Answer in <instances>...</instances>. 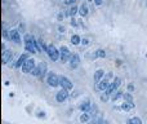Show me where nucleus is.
Instances as JSON below:
<instances>
[{
	"label": "nucleus",
	"instance_id": "1",
	"mask_svg": "<svg viewBox=\"0 0 147 124\" xmlns=\"http://www.w3.org/2000/svg\"><path fill=\"white\" fill-rule=\"evenodd\" d=\"M112 80H114V74L112 73H107V74L105 73V76L102 78V80L97 84V89L101 91V92H105L107 88H109L110 83H111Z\"/></svg>",
	"mask_w": 147,
	"mask_h": 124
},
{
	"label": "nucleus",
	"instance_id": "2",
	"mask_svg": "<svg viewBox=\"0 0 147 124\" xmlns=\"http://www.w3.org/2000/svg\"><path fill=\"white\" fill-rule=\"evenodd\" d=\"M121 81H123V80H121V78H119V76L114 78V80H112L111 83H110L109 88H107L106 91H105V93H106L109 97H111L112 94H114L115 92H116L117 89H119V87L121 85Z\"/></svg>",
	"mask_w": 147,
	"mask_h": 124
},
{
	"label": "nucleus",
	"instance_id": "3",
	"mask_svg": "<svg viewBox=\"0 0 147 124\" xmlns=\"http://www.w3.org/2000/svg\"><path fill=\"white\" fill-rule=\"evenodd\" d=\"M47 73V63L45 62H40L39 65L35 66L32 71H31V75L36 76V78H43Z\"/></svg>",
	"mask_w": 147,
	"mask_h": 124
},
{
	"label": "nucleus",
	"instance_id": "4",
	"mask_svg": "<svg viewBox=\"0 0 147 124\" xmlns=\"http://www.w3.org/2000/svg\"><path fill=\"white\" fill-rule=\"evenodd\" d=\"M47 84H48L49 87H52V88H57V87H59V76L57 75L56 73H48V75H47Z\"/></svg>",
	"mask_w": 147,
	"mask_h": 124
},
{
	"label": "nucleus",
	"instance_id": "5",
	"mask_svg": "<svg viewBox=\"0 0 147 124\" xmlns=\"http://www.w3.org/2000/svg\"><path fill=\"white\" fill-rule=\"evenodd\" d=\"M71 52H70V49L67 48L66 45H62L61 48H59V60H61L62 63H67L70 60V57H71Z\"/></svg>",
	"mask_w": 147,
	"mask_h": 124
},
{
	"label": "nucleus",
	"instance_id": "6",
	"mask_svg": "<svg viewBox=\"0 0 147 124\" xmlns=\"http://www.w3.org/2000/svg\"><path fill=\"white\" fill-rule=\"evenodd\" d=\"M35 66H36V62H35V60L34 58H27L25 61V63L22 65V73H25V74H31V71L35 68Z\"/></svg>",
	"mask_w": 147,
	"mask_h": 124
},
{
	"label": "nucleus",
	"instance_id": "7",
	"mask_svg": "<svg viewBox=\"0 0 147 124\" xmlns=\"http://www.w3.org/2000/svg\"><path fill=\"white\" fill-rule=\"evenodd\" d=\"M47 54H48V57L52 60V61H58L59 60V49H57L56 47L53 45V44H51V45H48V51H47Z\"/></svg>",
	"mask_w": 147,
	"mask_h": 124
},
{
	"label": "nucleus",
	"instance_id": "8",
	"mask_svg": "<svg viewBox=\"0 0 147 124\" xmlns=\"http://www.w3.org/2000/svg\"><path fill=\"white\" fill-rule=\"evenodd\" d=\"M59 85L62 87V89H66L67 92L69 91H71V89H74V84H72V81L70 80L67 76H59Z\"/></svg>",
	"mask_w": 147,
	"mask_h": 124
},
{
	"label": "nucleus",
	"instance_id": "9",
	"mask_svg": "<svg viewBox=\"0 0 147 124\" xmlns=\"http://www.w3.org/2000/svg\"><path fill=\"white\" fill-rule=\"evenodd\" d=\"M8 36H9V39L13 41V43L21 44V34H20V31H18L17 28H13V30H10L9 34H8Z\"/></svg>",
	"mask_w": 147,
	"mask_h": 124
},
{
	"label": "nucleus",
	"instance_id": "10",
	"mask_svg": "<svg viewBox=\"0 0 147 124\" xmlns=\"http://www.w3.org/2000/svg\"><path fill=\"white\" fill-rule=\"evenodd\" d=\"M67 98H69V92H67L66 89H61V91H58L56 93V101L58 102V104L65 102Z\"/></svg>",
	"mask_w": 147,
	"mask_h": 124
},
{
	"label": "nucleus",
	"instance_id": "11",
	"mask_svg": "<svg viewBox=\"0 0 147 124\" xmlns=\"http://www.w3.org/2000/svg\"><path fill=\"white\" fill-rule=\"evenodd\" d=\"M80 65V57H79V54H71V57H70L69 60V67L74 70V68H76L78 66Z\"/></svg>",
	"mask_w": 147,
	"mask_h": 124
},
{
	"label": "nucleus",
	"instance_id": "12",
	"mask_svg": "<svg viewBox=\"0 0 147 124\" xmlns=\"http://www.w3.org/2000/svg\"><path fill=\"white\" fill-rule=\"evenodd\" d=\"M88 57H90V58H105L106 57V52H105V49H97L96 52H94L93 54H90V56H88Z\"/></svg>",
	"mask_w": 147,
	"mask_h": 124
},
{
	"label": "nucleus",
	"instance_id": "13",
	"mask_svg": "<svg viewBox=\"0 0 147 124\" xmlns=\"http://www.w3.org/2000/svg\"><path fill=\"white\" fill-rule=\"evenodd\" d=\"M90 106H92L90 101H89V100H85L84 102H81V104L79 105V109H80L81 112H88L89 109H90Z\"/></svg>",
	"mask_w": 147,
	"mask_h": 124
},
{
	"label": "nucleus",
	"instance_id": "14",
	"mask_svg": "<svg viewBox=\"0 0 147 124\" xmlns=\"http://www.w3.org/2000/svg\"><path fill=\"white\" fill-rule=\"evenodd\" d=\"M28 58V56H27V53H23V54H21L20 56V58L17 60V62L14 63V67L16 68H20V67H22V65L25 63V61Z\"/></svg>",
	"mask_w": 147,
	"mask_h": 124
},
{
	"label": "nucleus",
	"instance_id": "15",
	"mask_svg": "<svg viewBox=\"0 0 147 124\" xmlns=\"http://www.w3.org/2000/svg\"><path fill=\"white\" fill-rule=\"evenodd\" d=\"M103 76H105V71L102 70V68H99V70H97L96 73H94V83H96V85L102 80Z\"/></svg>",
	"mask_w": 147,
	"mask_h": 124
},
{
	"label": "nucleus",
	"instance_id": "16",
	"mask_svg": "<svg viewBox=\"0 0 147 124\" xmlns=\"http://www.w3.org/2000/svg\"><path fill=\"white\" fill-rule=\"evenodd\" d=\"M88 12H89V8H88V5L85 4V3H83V4L79 7V10H78V13L81 16V17H85L86 14H88Z\"/></svg>",
	"mask_w": 147,
	"mask_h": 124
},
{
	"label": "nucleus",
	"instance_id": "17",
	"mask_svg": "<svg viewBox=\"0 0 147 124\" xmlns=\"http://www.w3.org/2000/svg\"><path fill=\"white\" fill-rule=\"evenodd\" d=\"M134 102H123L121 104V106H120V109L121 110H124V111H130L132 109H134Z\"/></svg>",
	"mask_w": 147,
	"mask_h": 124
},
{
	"label": "nucleus",
	"instance_id": "18",
	"mask_svg": "<svg viewBox=\"0 0 147 124\" xmlns=\"http://www.w3.org/2000/svg\"><path fill=\"white\" fill-rule=\"evenodd\" d=\"M123 96H124V92H123V91H120V89H117V91L115 92V93L111 96V101H112V102H116V101H119L120 98H123Z\"/></svg>",
	"mask_w": 147,
	"mask_h": 124
},
{
	"label": "nucleus",
	"instance_id": "19",
	"mask_svg": "<svg viewBox=\"0 0 147 124\" xmlns=\"http://www.w3.org/2000/svg\"><path fill=\"white\" fill-rule=\"evenodd\" d=\"M90 115L88 114V112H81V115H80V118H79V120H80V123H88V122H90Z\"/></svg>",
	"mask_w": 147,
	"mask_h": 124
},
{
	"label": "nucleus",
	"instance_id": "20",
	"mask_svg": "<svg viewBox=\"0 0 147 124\" xmlns=\"http://www.w3.org/2000/svg\"><path fill=\"white\" fill-rule=\"evenodd\" d=\"M25 51L27 52V53H38L35 49V47H34V43H27L25 44Z\"/></svg>",
	"mask_w": 147,
	"mask_h": 124
},
{
	"label": "nucleus",
	"instance_id": "21",
	"mask_svg": "<svg viewBox=\"0 0 147 124\" xmlns=\"http://www.w3.org/2000/svg\"><path fill=\"white\" fill-rule=\"evenodd\" d=\"M81 41V38L79 35H76V34H74V35L71 36V43L74 44V45H79Z\"/></svg>",
	"mask_w": 147,
	"mask_h": 124
},
{
	"label": "nucleus",
	"instance_id": "22",
	"mask_svg": "<svg viewBox=\"0 0 147 124\" xmlns=\"http://www.w3.org/2000/svg\"><path fill=\"white\" fill-rule=\"evenodd\" d=\"M102 122H103V118H102L101 115H97V117L90 119V124H101Z\"/></svg>",
	"mask_w": 147,
	"mask_h": 124
},
{
	"label": "nucleus",
	"instance_id": "23",
	"mask_svg": "<svg viewBox=\"0 0 147 124\" xmlns=\"http://www.w3.org/2000/svg\"><path fill=\"white\" fill-rule=\"evenodd\" d=\"M123 98H124V101H125V102H134V101H133V96H132V93H129V92L124 93Z\"/></svg>",
	"mask_w": 147,
	"mask_h": 124
},
{
	"label": "nucleus",
	"instance_id": "24",
	"mask_svg": "<svg viewBox=\"0 0 147 124\" xmlns=\"http://www.w3.org/2000/svg\"><path fill=\"white\" fill-rule=\"evenodd\" d=\"M34 40V36L30 35V34H25V36H23V41H25V44L27 43H32Z\"/></svg>",
	"mask_w": 147,
	"mask_h": 124
},
{
	"label": "nucleus",
	"instance_id": "25",
	"mask_svg": "<svg viewBox=\"0 0 147 124\" xmlns=\"http://www.w3.org/2000/svg\"><path fill=\"white\" fill-rule=\"evenodd\" d=\"M78 10H79V8L76 7V5H72V7L70 8V10H69V14L71 16V17H74V16L78 13Z\"/></svg>",
	"mask_w": 147,
	"mask_h": 124
},
{
	"label": "nucleus",
	"instance_id": "26",
	"mask_svg": "<svg viewBox=\"0 0 147 124\" xmlns=\"http://www.w3.org/2000/svg\"><path fill=\"white\" fill-rule=\"evenodd\" d=\"M12 57H13V53H10L9 51L5 52V54H4V62H9V61H12Z\"/></svg>",
	"mask_w": 147,
	"mask_h": 124
},
{
	"label": "nucleus",
	"instance_id": "27",
	"mask_svg": "<svg viewBox=\"0 0 147 124\" xmlns=\"http://www.w3.org/2000/svg\"><path fill=\"white\" fill-rule=\"evenodd\" d=\"M132 123L133 124H142V120H141L138 117H133L132 118Z\"/></svg>",
	"mask_w": 147,
	"mask_h": 124
},
{
	"label": "nucleus",
	"instance_id": "28",
	"mask_svg": "<svg viewBox=\"0 0 147 124\" xmlns=\"http://www.w3.org/2000/svg\"><path fill=\"white\" fill-rule=\"evenodd\" d=\"M134 84L133 83H129L128 84V92H129V93H134Z\"/></svg>",
	"mask_w": 147,
	"mask_h": 124
},
{
	"label": "nucleus",
	"instance_id": "29",
	"mask_svg": "<svg viewBox=\"0 0 147 124\" xmlns=\"http://www.w3.org/2000/svg\"><path fill=\"white\" fill-rule=\"evenodd\" d=\"M80 43L83 44V45H89V39H88V38H83Z\"/></svg>",
	"mask_w": 147,
	"mask_h": 124
},
{
	"label": "nucleus",
	"instance_id": "30",
	"mask_svg": "<svg viewBox=\"0 0 147 124\" xmlns=\"http://www.w3.org/2000/svg\"><path fill=\"white\" fill-rule=\"evenodd\" d=\"M109 98H110V97H109V96H107V94H106V93H105V92H103V94H101V100H102V101H103V102L109 101Z\"/></svg>",
	"mask_w": 147,
	"mask_h": 124
},
{
	"label": "nucleus",
	"instance_id": "31",
	"mask_svg": "<svg viewBox=\"0 0 147 124\" xmlns=\"http://www.w3.org/2000/svg\"><path fill=\"white\" fill-rule=\"evenodd\" d=\"M36 117H38V118H43V119H44V118L47 117V115H45V111H38Z\"/></svg>",
	"mask_w": 147,
	"mask_h": 124
},
{
	"label": "nucleus",
	"instance_id": "32",
	"mask_svg": "<svg viewBox=\"0 0 147 124\" xmlns=\"http://www.w3.org/2000/svg\"><path fill=\"white\" fill-rule=\"evenodd\" d=\"M94 1V4L97 5V7H101L102 4H103V0H93Z\"/></svg>",
	"mask_w": 147,
	"mask_h": 124
},
{
	"label": "nucleus",
	"instance_id": "33",
	"mask_svg": "<svg viewBox=\"0 0 147 124\" xmlns=\"http://www.w3.org/2000/svg\"><path fill=\"white\" fill-rule=\"evenodd\" d=\"M18 31H21V33H25V25L23 23H20V28H18Z\"/></svg>",
	"mask_w": 147,
	"mask_h": 124
},
{
	"label": "nucleus",
	"instance_id": "34",
	"mask_svg": "<svg viewBox=\"0 0 147 124\" xmlns=\"http://www.w3.org/2000/svg\"><path fill=\"white\" fill-rule=\"evenodd\" d=\"M71 26H74V27H78V22H76V20L75 18H71Z\"/></svg>",
	"mask_w": 147,
	"mask_h": 124
},
{
	"label": "nucleus",
	"instance_id": "35",
	"mask_svg": "<svg viewBox=\"0 0 147 124\" xmlns=\"http://www.w3.org/2000/svg\"><path fill=\"white\" fill-rule=\"evenodd\" d=\"M65 31H66V28L63 27V26H58V33H61V34H63Z\"/></svg>",
	"mask_w": 147,
	"mask_h": 124
},
{
	"label": "nucleus",
	"instance_id": "36",
	"mask_svg": "<svg viewBox=\"0 0 147 124\" xmlns=\"http://www.w3.org/2000/svg\"><path fill=\"white\" fill-rule=\"evenodd\" d=\"M57 18H58L59 21H61V20H63V13H59V14L57 16Z\"/></svg>",
	"mask_w": 147,
	"mask_h": 124
},
{
	"label": "nucleus",
	"instance_id": "37",
	"mask_svg": "<svg viewBox=\"0 0 147 124\" xmlns=\"http://www.w3.org/2000/svg\"><path fill=\"white\" fill-rule=\"evenodd\" d=\"M76 0H66V4H72V3H75Z\"/></svg>",
	"mask_w": 147,
	"mask_h": 124
},
{
	"label": "nucleus",
	"instance_id": "38",
	"mask_svg": "<svg viewBox=\"0 0 147 124\" xmlns=\"http://www.w3.org/2000/svg\"><path fill=\"white\" fill-rule=\"evenodd\" d=\"M101 124H110V122H109V120H105V119H103V122H102Z\"/></svg>",
	"mask_w": 147,
	"mask_h": 124
},
{
	"label": "nucleus",
	"instance_id": "39",
	"mask_svg": "<svg viewBox=\"0 0 147 124\" xmlns=\"http://www.w3.org/2000/svg\"><path fill=\"white\" fill-rule=\"evenodd\" d=\"M127 124H133V123H132V118H130V119H128V120H127Z\"/></svg>",
	"mask_w": 147,
	"mask_h": 124
},
{
	"label": "nucleus",
	"instance_id": "40",
	"mask_svg": "<svg viewBox=\"0 0 147 124\" xmlns=\"http://www.w3.org/2000/svg\"><path fill=\"white\" fill-rule=\"evenodd\" d=\"M88 1H93V0H88Z\"/></svg>",
	"mask_w": 147,
	"mask_h": 124
}]
</instances>
